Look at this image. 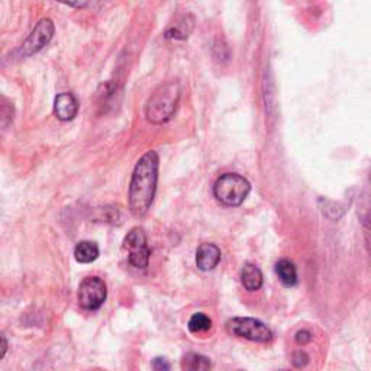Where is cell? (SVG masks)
<instances>
[{
  "label": "cell",
  "instance_id": "cell-16",
  "mask_svg": "<svg viewBox=\"0 0 371 371\" xmlns=\"http://www.w3.org/2000/svg\"><path fill=\"white\" fill-rule=\"evenodd\" d=\"M151 368L152 371H170L171 364L166 357H155V359L151 361Z\"/></svg>",
  "mask_w": 371,
  "mask_h": 371
},
{
  "label": "cell",
  "instance_id": "cell-8",
  "mask_svg": "<svg viewBox=\"0 0 371 371\" xmlns=\"http://www.w3.org/2000/svg\"><path fill=\"white\" fill-rule=\"evenodd\" d=\"M79 112V102L73 93H61L54 101L55 117L63 122L74 119Z\"/></svg>",
  "mask_w": 371,
  "mask_h": 371
},
{
  "label": "cell",
  "instance_id": "cell-17",
  "mask_svg": "<svg viewBox=\"0 0 371 371\" xmlns=\"http://www.w3.org/2000/svg\"><path fill=\"white\" fill-rule=\"evenodd\" d=\"M292 363L296 368H303L305 365L309 364V355L305 352V351H296L293 354V359H292Z\"/></svg>",
  "mask_w": 371,
  "mask_h": 371
},
{
  "label": "cell",
  "instance_id": "cell-1",
  "mask_svg": "<svg viewBox=\"0 0 371 371\" xmlns=\"http://www.w3.org/2000/svg\"><path fill=\"white\" fill-rule=\"evenodd\" d=\"M160 159L155 151H148L137 163L130 184V209L135 217H144L152 205Z\"/></svg>",
  "mask_w": 371,
  "mask_h": 371
},
{
  "label": "cell",
  "instance_id": "cell-7",
  "mask_svg": "<svg viewBox=\"0 0 371 371\" xmlns=\"http://www.w3.org/2000/svg\"><path fill=\"white\" fill-rule=\"evenodd\" d=\"M54 35V23L51 19H41L37 26L34 28V31L31 32V35L28 37V39L25 41L23 44V54L25 55H32L38 51H41L44 48L48 42L51 41Z\"/></svg>",
  "mask_w": 371,
  "mask_h": 371
},
{
  "label": "cell",
  "instance_id": "cell-4",
  "mask_svg": "<svg viewBox=\"0 0 371 371\" xmlns=\"http://www.w3.org/2000/svg\"><path fill=\"white\" fill-rule=\"evenodd\" d=\"M226 331L234 337L244 338L252 342L267 344L273 339V332L261 321L254 318H234L226 322Z\"/></svg>",
  "mask_w": 371,
  "mask_h": 371
},
{
  "label": "cell",
  "instance_id": "cell-11",
  "mask_svg": "<svg viewBox=\"0 0 371 371\" xmlns=\"http://www.w3.org/2000/svg\"><path fill=\"white\" fill-rule=\"evenodd\" d=\"M241 283L248 292H255L263 286V274L260 268L247 263L241 271Z\"/></svg>",
  "mask_w": 371,
  "mask_h": 371
},
{
  "label": "cell",
  "instance_id": "cell-6",
  "mask_svg": "<svg viewBox=\"0 0 371 371\" xmlns=\"http://www.w3.org/2000/svg\"><path fill=\"white\" fill-rule=\"evenodd\" d=\"M108 296L106 284L99 277H86L79 286V305L86 310H97Z\"/></svg>",
  "mask_w": 371,
  "mask_h": 371
},
{
  "label": "cell",
  "instance_id": "cell-5",
  "mask_svg": "<svg viewBox=\"0 0 371 371\" xmlns=\"http://www.w3.org/2000/svg\"><path fill=\"white\" fill-rule=\"evenodd\" d=\"M123 248L128 251L130 263L135 268L144 270L150 264L151 251L147 245V235L142 228H134L123 239Z\"/></svg>",
  "mask_w": 371,
  "mask_h": 371
},
{
  "label": "cell",
  "instance_id": "cell-10",
  "mask_svg": "<svg viewBox=\"0 0 371 371\" xmlns=\"http://www.w3.org/2000/svg\"><path fill=\"white\" fill-rule=\"evenodd\" d=\"M221 255V250L215 244L205 242L196 251V265L202 271H210L219 264Z\"/></svg>",
  "mask_w": 371,
  "mask_h": 371
},
{
  "label": "cell",
  "instance_id": "cell-15",
  "mask_svg": "<svg viewBox=\"0 0 371 371\" xmlns=\"http://www.w3.org/2000/svg\"><path fill=\"white\" fill-rule=\"evenodd\" d=\"M188 328H189V331L193 334L208 332L212 328V319L208 315H205V313L197 312L190 318Z\"/></svg>",
  "mask_w": 371,
  "mask_h": 371
},
{
  "label": "cell",
  "instance_id": "cell-18",
  "mask_svg": "<svg viewBox=\"0 0 371 371\" xmlns=\"http://www.w3.org/2000/svg\"><path fill=\"white\" fill-rule=\"evenodd\" d=\"M310 341H312V334L309 331L303 330V331H299L296 334V342L299 345H306V344H309Z\"/></svg>",
  "mask_w": 371,
  "mask_h": 371
},
{
  "label": "cell",
  "instance_id": "cell-19",
  "mask_svg": "<svg viewBox=\"0 0 371 371\" xmlns=\"http://www.w3.org/2000/svg\"><path fill=\"white\" fill-rule=\"evenodd\" d=\"M0 339H2V359H3V357L6 355V351H8V341H6L5 335H2V338Z\"/></svg>",
  "mask_w": 371,
  "mask_h": 371
},
{
  "label": "cell",
  "instance_id": "cell-2",
  "mask_svg": "<svg viewBox=\"0 0 371 371\" xmlns=\"http://www.w3.org/2000/svg\"><path fill=\"white\" fill-rule=\"evenodd\" d=\"M181 94V86L179 81L171 80L161 84L147 102L146 113L151 123L161 125L171 119L177 109Z\"/></svg>",
  "mask_w": 371,
  "mask_h": 371
},
{
  "label": "cell",
  "instance_id": "cell-12",
  "mask_svg": "<svg viewBox=\"0 0 371 371\" xmlns=\"http://www.w3.org/2000/svg\"><path fill=\"white\" fill-rule=\"evenodd\" d=\"M210 360L202 354L188 352L181 360V371H210Z\"/></svg>",
  "mask_w": 371,
  "mask_h": 371
},
{
  "label": "cell",
  "instance_id": "cell-3",
  "mask_svg": "<svg viewBox=\"0 0 371 371\" xmlns=\"http://www.w3.org/2000/svg\"><path fill=\"white\" fill-rule=\"evenodd\" d=\"M250 192V181L235 173H226L221 176L213 186V196L217 197V201L230 208L244 203Z\"/></svg>",
  "mask_w": 371,
  "mask_h": 371
},
{
  "label": "cell",
  "instance_id": "cell-9",
  "mask_svg": "<svg viewBox=\"0 0 371 371\" xmlns=\"http://www.w3.org/2000/svg\"><path fill=\"white\" fill-rule=\"evenodd\" d=\"M357 217L365 228L371 230V170L360 190L359 202H357Z\"/></svg>",
  "mask_w": 371,
  "mask_h": 371
},
{
  "label": "cell",
  "instance_id": "cell-14",
  "mask_svg": "<svg viewBox=\"0 0 371 371\" xmlns=\"http://www.w3.org/2000/svg\"><path fill=\"white\" fill-rule=\"evenodd\" d=\"M276 273L279 276V280L283 283V286L293 288L297 283V271L292 261L281 260L276 265Z\"/></svg>",
  "mask_w": 371,
  "mask_h": 371
},
{
  "label": "cell",
  "instance_id": "cell-13",
  "mask_svg": "<svg viewBox=\"0 0 371 371\" xmlns=\"http://www.w3.org/2000/svg\"><path fill=\"white\" fill-rule=\"evenodd\" d=\"M99 247L92 241H81L74 248V259L81 264H89L97 260Z\"/></svg>",
  "mask_w": 371,
  "mask_h": 371
}]
</instances>
